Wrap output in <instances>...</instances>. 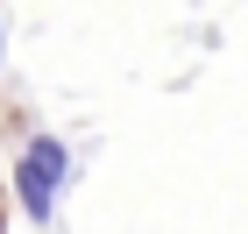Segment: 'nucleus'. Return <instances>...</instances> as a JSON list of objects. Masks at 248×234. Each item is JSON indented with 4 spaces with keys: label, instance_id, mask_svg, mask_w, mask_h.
<instances>
[{
    "label": "nucleus",
    "instance_id": "1",
    "mask_svg": "<svg viewBox=\"0 0 248 234\" xmlns=\"http://www.w3.org/2000/svg\"><path fill=\"white\" fill-rule=\"evenodd\" d=\"M64 171H71V156H64L57 135H36L29 149H21V163H15V192H21V213H29V220H50V213H57V185H64Z\"/></svg>",
    "mask_w": 248,
    "mask_h": 234
}]
</instances>
